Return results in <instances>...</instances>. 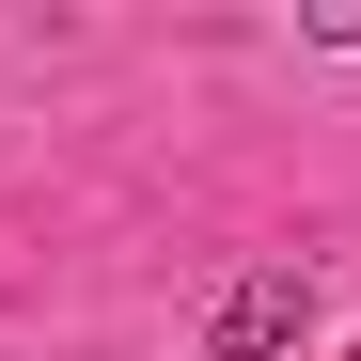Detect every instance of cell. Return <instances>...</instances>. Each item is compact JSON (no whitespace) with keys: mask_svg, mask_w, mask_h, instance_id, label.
Segmentation results:
<instances>
[{"mask_svg":"<svg viewBox=\"0 0 361 361\" xmlns=\"http://www.w3.org/2000/svg\"><path fill=\"white\" fill-rule=\"evenodd\" d=\"M314 47H361V0H330V16H314Z\"/></svg>","mask_w":361,"mask_h":361,"instance_id":"7a4b0ae2","label":"cell"},{"mask_svg":"<svg viewBox=\"0 0 361 361\" xmlns=\"http://www.w3.org/2000/svg\"><path fill=\"white\" fill-rule=\"evenodd\" d=\"M298 314H314V267H252V283H220V314H204V361H283L298 345Z\"/></svg>","mask_w":361,"mask_h":361,"instance_id":"6da1fadb","label":"cell"}]
</instances>
